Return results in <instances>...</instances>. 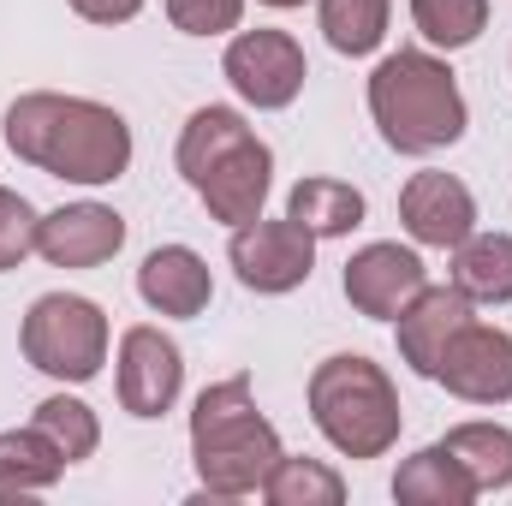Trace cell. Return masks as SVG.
Here are the masks:
<instances>
[{
	"mask_svg": "<svg viewBox=\"0 0 512 506\" xmlns=\"http://www.w3.org/2000/svg\"><path fill=\"white\" fill-rule=\"evenodd\" d=\"M310 423L340 459H382L399 447V429H405L399 387L376 358L334 352L310 370Z\"/></svg>",
	"mask_w": 512,
	"mask_h": 506,
	"instance_id": "cell-5",
	"label": "cell"
},
{
	"mask_svg": "<svg viewBox=\"0 0 512 506\" xmlns=\"http://www.w3.org/2000/svg\"><path fill=\"white\" fill-rule=\"evenodd\" d=\"M393 501L399 506H471L477 501V483H471L465 465L447 453V441H435V447H417L411 459H399V471H393Z\"/></svg>",
	"mask_w": 512,
	"mask_h": 506,
	"instance_id": "cell-16",
	"label": "cell"
},
{
	"mask_svg": "<svg viewBox=\"0 0 512 506\" xmlns=\"http://www.w3.org/2000/svg\"><path fill=\"white\" fill-rule=\"evenodd\" d=\"M167 18L185 36H233L245 24V0H167Z\"/></svg>",
	"mask_w": 512,
	"mask_h": 506,
	"instance_id": "cell-26",
	"label": "cell"
},
{
	"mask_svg": "<svg viewBox=\"0 0 512 506\" xmlns=\"http://www.w3.org/2000/svg\"><path fill=\"white\" fill-rule=\"evenodd\" d=\"M143 6H149V0H72V12L90 18V24H131Z\"/></svg>",
	"mask_w": 512,
	"mask_h": 506,
	"instance_id": "cell-27",
	"label": "cell"
},
{
	"mask_svg": "<svg viewBox=\"0 0 512 506\" xmlns=\"http://www.w3.org/2000/svg\"><path fill=\"white\" fill-rule=\"evenodd\" d=\"M173 161H179L185 185L203 197L209 221H221V227L256 221L274 191V149L256 137L239 108H221V102H209L185 120Z\"/></svg>",
	"mask_w": 512,
	"mask_h": 506,
	"instance_id": "cell-2",
	"label": "cell"
},
{
	"mask_svg": "<svg viewBox=\"0 0 512 506\" xmlns=\"http://www.w3.org/2000/svg\"><path fill=\"white\" fill-rule=\"evenodd\" d=\"M36 227H42L36 203H30L24 191L0 185V274H12L24 256L36 251Z\"/></svg>",
	"mask_w": 512,
	"mask_h": 506,
	"instance_id": "cell-25",
	"label": "cell"
},
{
	"mask_svg": "<svg viewBox=\"0 0 512 506\" xmlns=\"http://www.w3.org/2000/svg\"><path fill=\"white\" fill-rule=\"evenodd\" d=\"M370 120L399 155H441L471 126L453 66L429 48H399L370 72Z\"/></svg>",
	"mask_w": 512,
	"mask_h": 506,
	"instance_id": "cell-4",
	"label": "cell"
},
{
	"mask_svg": "<svg viewBox=\"0 0 512 506\" xmlns=\"http://www.w3.org/2000/svg\"><path fill=\"white\" fill-rule=\"evenodd\" d=\"M30 423L66 453V465H78V459H90V453L102 447V423H96V411H90L78 393H48Z\"/></svg>",
	"mask_w": 512,
	"mask_h": 506,
	"instance_id": "cell-23",
	"label": "cell"
},
{
	"mask_svg": "<svg viewBox=\"0 0 512 506\" xmlns=\"http://www.w3.org/2000/svg\"><path fill=\"white\" fill-rule=\"evenodd\" d=\"M471 322V298L459 286H423L399 316H393V340H399V364L411 376L435 381V364L447 352V340Z\"/></svg>",
	"mask_w": 512,
	"mask_h": 506,
	"instance_id": "cell-14",
	"label": "cell"
},
{
	"mask_svg": "<svg viewBox=\"0 0 512 506\" xmlns=\"http://www.w3.org/2000/svg\"><path fill=\"white\" fill-rule=\"evenodd\" d=\"M137 298H143L155 316L191 322V316L209 310L215 274H209V262L191 251V245H155V251L143 256V268H137Z\"/></svg>",
	"mask_w": 512,
	"mask_h": 506,
	"instance_id": "cell-15",
	"label": "cell"
},
{
	"mask_svg": "<svg viewBox=\"0 0 512 506\" xmlns=\"http://www.w3.org/2000/svg\"><path fill=\"white\" fill-rule=\"evenodd\" d=\"M364 191L358 185H346V179H328V173H310V179H298L292 191H286V215L298 221V227H310L316 239H346V233H358L364 227Z\"/></svg>",
	"mask_w": 512,
	"mask_h": 506,
	"instance_id": "cell-17",
	"label": "cell"
},
{
	"mask_svg": "<svg viewBox=\"0 0 512 506\" xmlns=\"http://www.w3.org/2000/svg\"><path fill=\"white\" fill-rule=\"evenodd\" d=\"M447 453L465 465V477L477 483V495H501L512 489V429L507 423H453L447 429Z\"/></svg>",
	"mask_w": 512,
	"mask_h": 506,
	"instance_id": "cell-20",
	"label": "cell"
},
{
	"mask_svg": "<svg viewBox=\"0 0 512 506\" xmlns=\"http://www.w3.org/2000/svg\"><path fill=\"white\" fill-rule=\"evenodd\" d=\"M262 6H274V12H292V6H304V0H262Z\"/></svg>",
	"mask_w": 512,
	"mask_h": 506,
	"instance_id": "cell-28",
	"label": "cell"
},
{
	"mask_svg": "<svg viewBox=\"0 0 512 506\" xmlns=\"http://www.w3.org/2000/svg\"><path fill=\"white\" fill-rule=\"evenodd\" d=\"M60 477H66V453H60L36 423L0 435V501L36 495V489H54Z\"/></svg>",
	"mask_w": 512,
	"mask_h": 506,
	"instance_id": "cell-18",
	"label": "cell"
},
{
	"mask_svg": "<svg viewBox=\"0 0 512 506\" xmlns=\"http://www.w3.org/2000/svg\"><path fill=\"white\" fill-rule=\"evenodd\" d=\"M453 286L471 304H512V233H471L453 245Z\"/></svg>",
	"mask_w": 512,
	"mask_h": 506,
	"instance_id": "cell-19",
	"label": "cell"
},
{
	"mask_svg": "<svg viewBox=\"0 0 512 506\" xmlns=\"http://www.w3.org/2000/svg\"><path fill=\"white\" fill-rule=\"evenodd\" d=\"M387 18H393V0H316V24H322L328 48L346 60H364L382 48Z\"/></svg>",
	"mask_w": 512,
	"mask_h": 506,
	"instance_id": "cell-21",
	"label": "cell"
},
{
	"mask_svg": "<svg viewBox=\"0 0 512 506\" xmlns=\"http://www.w3.org/2000/svg\"><path fill=\"white\" fill-rule=\"evenodd\" d=\"M18 346H24L30 370L66 381V387L96 381L102 364H108V310L84 292H42L24 310Z\"/></svg>",
	"mask_w": 512,
	"mask_h": 506,
	"instance_id": "cell-6",
	"label": "cell"
},
{
	"mask_svg": "<svg viewBox=\"0 0 512 506\" xmlns=\"http://www.w3.org/2000/svg\"><path fill=\"white\" fill-rule=\"evenodd\" d=\"M120 251H126V215L108 203H66L36 227V256H48L54 268H102Z\"/></svg>",
	"mask_w": 512,
	"mask_h": 506,
	"instance_id": "cell-13",
	"label": "cell"
},
{
	"mask_svg": "<svg viewBox=\"0 0 512 506\" xmlns=\"http://www.w3.org/2000/svg\"><path fill=\"white\" fill-rule=\"evenodd\" d=\"M262 501L268 506H340L346 501V477L322 459H292L280 453L274 471L262 477Z\"/></svg>",
	"mask_w": 512,
	"mask_h": 506,
	"instance_id": "cell-22",
	"label": "cell"
},
{
	"mask_svg": "<svg viewBox=\"0 0 512 506\" xmlns=\"http://www.w3.org/2000/svg\"><path fill=\"white\" fill-rule=\"evenodd\" d=\"M0 137L18 161L66 185H114L131 167V126L120 108L60 90H30L6 108Z\"/></svg>",
	"mask_w": 512,
	"mask_h": 506,
	"instance_id": "cell-1",
	"label": "cell"
},
{
	"mask_svg": "<svg viewBox=\"0 0 512 506\" xmlns=\"http://www.w3.org/2000/svg\"><path fill=\"white\" fill-rule=\"evenodd\" d=\"M120 411L131 417H167L179 405V387H185V352L173 346V334H161L155 322H137L120 334Z\"/></svg>",
	"mask_w": 512,
	"mask_h": 506,
	"instance_id": "cell-9",
	"label": "cell"
},
{
	"mask_svg": "<svg viewBox=\"0 0 512 506\" xmlns=\"http://www.w3.org/2000/svg\"><path fill=\"white\" fill-rule=\"evenodd\" d=\"M221 72H227V84H233L239 102H251L262 114H280V108H292V102L304 96L310 60H304V48H298L292 30L256 24V30H233Z\"/></svg>",
	"mask_w": 512,
	"mask_h": 506,
	"instance_id": "cell-7",
	"label": "cell"
},
{
	"mask_svg": "<svg viewBox=\"0 0 512 506\" xmlns=\"http://www.w3.org/2000/svg\"><path fill=\"white\" fill-rule=\"evenodd\" d=\"M280 429L256 411L251 376H227L197 393L191 405V465L203 501H245L262 495V477L280 459Z\"/></svg>",
	"mask_w": 512,
	"mask_h": 506,
	"instance_id": "cell-3",
	"label": "cell"
},
{
	"mask_svg": "<svg viewBox=\"0 0 512 506\" xmlns=\"http://www.w3.org/2000/svg\"><path fill=\"white\" fill-rule=\"evenodd\" d=\"M435 381L453 399H465V405H507L512 399V334L471 316L447 340V352L435 364Z\"/></svg>",
	"mask_w": 512,
	"mask_h": 506,
	"instance_id": "cell-10",
	"label": "cell"
},
{
	"mask_svg": "<svg viewBox=\"0 0 512 506\" xmlns=\"http://www.w3.org/2000/svg\"><path fill=\"white\" fill-rule=\"evenodd\" d=\"M340 286H346V304L358 310V316H370V322H393L423 286H429V268H423V256L411 251V245H364V251L346 256V274H340Z\"/></svg>",
	"mask_w": 512,
	"mask_h": 506,
	"instance_id": "cell-11",
	"label": "cell"
},
{
	"mask_svg": "<svg viewBox=\"0 0 512 506\" xmlns=\"http://www.w3.org/2000/svg\"><path fill=\"white\" fill-rule=\"evenodd\" d=\"M227 262H233V274H239L245 292L280 298V292H298L316 274V233L298 227L292 215H280V221L256 215L245 227H233Z\"/></svg>",
	"mask_w": 512,
	"mask_h": 506,
	"instance_id": "cell-8",
	"label": "cell"
},
{
	"mask_svg": "<svg viewBox=\"0 0 512 506\" xmlns=\"http://www.w3.org/2000/svg\"><path fill=\"white\" fill-rule=\"evenodd\" d=\"M399 227L411 233V245L453 251L477 233V197L459 173H411L399 191Z\"/></svg>",
	"mask_w": 512,
	"mask_h": 506,
	"instance_id": "cell-12",
	"label": "cell"
},
{
	"mask_svg": "<svg viewBox=\"0 0 512 506\" xmlns=\"http://www.w3.org/2000/svg\"><path fill=\"white\" fill-rule=\"evenodd\" d=\"M411 24L429 48H471L489 30V0H411Z\"/></svg>",
	"mask_w": 512,
	"mask_h": 506,
	"instance_id": "cell-24",
	"label": "cell"
}]
</instances>
